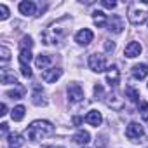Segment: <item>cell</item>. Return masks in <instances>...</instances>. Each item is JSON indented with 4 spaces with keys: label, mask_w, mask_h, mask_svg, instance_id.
Masks as SVG:
<instances>
[{
    "label": "cell",
    "mask_w": 148,
    "mask_h": 148,
    "mask_svg": "<svg viewBox=\"0 0 148 148\" xmlns=\"http://www.w3.org/2000/svg\"><path fill=\"white\" fill-rule=\"evenodd\" d=\"M23 94H25V89H23V87H18V89H14V91H9V92H7V96H9V98H12V99H21V98H23Z\"/></svg>",
    "instance_id": "obj_25"
},
{
    "label": "cell",
    "mask_w": 148,
    "mask_h": 148,
    "mask_svg": "<svg viewBox=\"0 0 148 148\" xmlns=\"http://www.w3.org/2000/svg\"><path fill=\"white\" fill-rule=\"evenodd\" d=\"M131 73H132V77H134L136 80H143V79H146V75H148V66H146L145 63H141V64H134Z\"/></svg>",
    "instance_id": "obj_13"
},
{
    "label": "cell",
    "mask_w": 148,
    "mask_h": 148,
    "mask_svg": "<svg viewBox=\"0 0 148 148\" xmlns=\"http://www.w3.org/2000/svg\"><path fill=\"white\" fill-rule=\"evenodd\" d=\"M94 96H96L98 99H103V98H105V91H103V86H101V84H96V86H94Z\"/></svg>",
    "instance_id": "obj_28"
},
{
    "label": "cell",
    "mask_w": 148,
    "mask_h": 148,
    "mask_svg": "<svg viewBox=\"0 0 148 148\" xmlns=\"http://www.w3.org/2000/svg\"><path fill=\"white\" fill-rule=\"evenodd\" d=\"M0 56H2V64H5L11 59V51L5 45H2V47H0Z\"/></svg>",
    "instance_id": "obj_26"
},
{
    "label": "cell",
    "mask_w": 148,
    "mask_h": 148,
    "mask_svg": "<svg viewBox=\"0 0 148 148\" xmlns=\"http://www.w3.org/2000/svg\"><path fill=\"white\" fill-rule=\"evenodd\" d=\"M125 136L131 139V141H138L145 136V131H143V125H139L138 122H131L125 129Z\"/></svg>",
    "instance_id": "obj_6"
},
{
    "label": "cell",
    "mask_w": 148,
    "mask_h": 148,
    "mask_svg": "<svg viewBox=\"0 0 148 148\" xmlns=\"http://www.w3.org/2000/svg\"><path fill=\"white\" fill-rule=\"evenodd\" d=\"M25 134L30 141H40V139L54 134V125L47 120H35L26 127Z\"/></svg>",
    "instance_id": "obj_1"
},
{
    "label": "cell",
    "mask_w": 148,
    "mask_h": 148,
    "mask_svg": "<svg viewBox=\"0 0 148 148\" xmlns=\"http://www.w3.org/2000/svg\"><path fill=\"white\" fill-rule=\"evenodd\" d=\"M89 68L96 73H101L106 70V59L103 54H91L89 56Z\"/></svg>",
    "instance_id": "obj_5"
},
{
    "label": "cell",
    "mask_w": 148,
    "mask_h": 148,
    "mask_svg": "<svg viewBox=\"0 0 148 148\" xmlns=\"http://www.w3.org/2000/svg\"><path fill=\"white\" fill-rule=\"evenodd\" d=\"M32 47H33V40L32 37L25 35L19 42V66H30L32 61Z\"/></svg>",
    "instance_id": "obj_4"
},
{
    "label": "cell",
    "mask_w": 148,
    "mask_h": 148,
    "mask_svg": "<svg viewBox=\"0 0 148 148\" xmlns=\"http://www.w3.org/2000/svg\"><path fill=\"white\" fill-rule=\"evenodd\" d=\"M106 82L110 84V87H117V84L120 82V71L117 70V66H110L106 71Z\"/></svg>",
    "instance_id": "obj_11"
},
{
    "label": "cell",
    "mask_w": 148,
    "mask_h": 148,
    "mask_svg": "<svg viewBox=\"0 0 148 148\" xmlns=\"http://www.w3.org/2000/svg\"><path fill=\"white\" fill-rule=\"evenodd\" d=\"M11 117H12V120H16V122L23 120V117H25V106H23V105H18V106H14V110H12Z\"/></svg>",
    "instance_id": "obj_23"
},
{
    "label": "cell",
    "mask_w": 148,
    "mask_h": 148,
    "mask_svg": "<svg viewBox=\"0 0 148 148\" xmlns=\"http://www.w3.org/2000/svg\"><path fill=\"white\" fill-rule=\"evenodd\" d=\"M2 132H4V134H5V132H7V124H5V122H4V124H2Z\"/></svg>",
    "instance_id": "obj_34"
},
{
    "label": "cell",
    "mask_w": 148,
    "mask_h": 148,
    "mask_svg": "<svg viewBox=\"0 0 148 148\" xmlns=\"http://www.w3.org/2000/svg\"><path fill=\"white\" fill-rule=\"evenodd\" d=\"M73 124H75V125H80V124H82V119H80V117H75V119H73Z\"/></svg>",
    "instance_id": "obj_33"
},
{
    "label": "cell",
    "mask_w": 148,
    "mask_h": 148,
    "mask_svg": "<svg viewBox=\"0 0 148 148\" xmlns=\"http://www.w3.org/2000/svg\"><path fill=\"white\" fill-rule=\"evenodd\" d=\"M92 19H94V23H96L98 26H105V25L108 23V19H106V16H105L103 11H94V12H92Z\"/></svg>",
    "instance_id": "obj_21"
},
{
    "label": "cell",
    "mask_w": 148,
    "mask_h": 148,
    "mask_svg": "<svg viewBox=\"0 0 148 148\" xmlns=\"http://www.w3.org/2000/svg\"><path fill=\"white\" fill-rule=\"evenodd\" d=\"M103 7H106V9H115L117 7V2H110V0H103Z\"/></svg>",
    "instance_id": "obj_30"
},
{
    "label": "cell",
    "mask_w": 148,
    "mask_h": 148,
    "mask_svg": "<svg viewBox=\"0 0 148 148\" xmlns=\"http://www.w3.org/2000/svg\"><path fill=\"white\" fill-rule=\"evenodd\" d=\"M125 58H136L141 54V44L139 42H129L125 45V51H124Z\"/></svg>",
    "instance_id": "obj_14"
},
{
    "label": "cell",
    "mask_w": 148,
    "mask_h": 148,
    "mask_svg": "<svg viewBox=\"0 0 148 148\" xmlns=\"http://www.w3.org/2000/svg\"><path fill=\"white\" fill-rule=\"evenodd\" d=\"M7 141H9V146H11V148H21L23 143H25L23 136H21V134H14V132L9 134V139H7Z\"/></svg>",
    "instance_id": "obj_18"
},
{
    "label": "cell",
    "mask_w": 148,
    "mask_h": 148,
    "mask_svg": "<svg viewBox=\"0 0 148 148\" xmlns=\"http://www.w3.org/2000/svg\"><path fill=\"white\" fill-rule=\"evenodd\" d=\"M106 105L110 106V108H113V110H122L124 108V101H122V98H119V94H110V96H106Z\"/></svg>",
    "instance_id": "obj_15"
},
{
    "label": "cell",
    "mask_w": 148,
    "mask_h": 148,
    "mask_svg": "<svg viewBox=\"0 0 148 148\" xmlns=\"http://www.w3.org/2000/svg\"><path fill=\"white\" fill-rule=\"evenodd\" d=\"M35 64H37V68H42V70H45V68L51 64V56H47V54H40V56H37V59H35Z\"/></svg>",
    "instance_id": "obj_20"
},
{
    "label": "cell",
    "mask_w": 148,
    "mask_h": 148,
    "mask_svg": "<svg viewBox=\"0 0 148 148\" xmlns=\"http://www.w3.org/2000/svg\"><path fill=\"white\" fill-rule=\"evenodd\" d=\"M56 148H63V146H56Z\"/></svg>",
    "instance_id": "obj_35"
},
{
    "label": "cell",
    "mask_w": 148,
    "mask_h": 148,
    "mask_svg": "<svg viewBox=\"0 0 148 148\" xmlns=\"http://www.w3.org/2000/svg\"><path fill=\"white\" fill-rule=\"evenodd\" d=\"M105 49L110 52V51H113V49H115V44H113V42H110V40H105Z\"/></svg>",
    "instance_id": "obj_31"
},
{
    "label": "cell",
    "mask_w": 148,
    "mask_h": 148,
    "mask_svg": "<svg viewBox=\"0 0 148 148\" xmlns=\"http://www.w3.org/2000/svg\"><path fill=\"white\" fill-rule=\"evenodd\" d=\"M73 139H75V143H79V145H87L89 139H91V134L87 131H79L75 136H73Z\"/></svg>",
    "instance_id": "obj_19"
},
{
    "label": "cell",
    "mask_w": 148,
    "mask_h": 148,
    "mask_svg": "<svg viewBox=\"0 0 148 148\" xmlns=\"http://www.w3.org/2000/svg\"><path fill=\"white\" fill-rule=\"evenodd\" d=\"M86 122L91 124V125H94V127H98V125H101L103 117H101V113H99L98 110H91V112L86 115Z\"/></svg>",
    "instance_id": "obj_16"
},
{
    "label": "cell",
    "mask_w": 148,
    "mask_h": 148,
    "mask_svg": "<svg viewBox=\"0 0 148 148\" xmlns=\"http://www.w3.org/2000/svg\"><path fill=\"white\" fill-rule=\"evenodd\" d=\"M127 16L132 25H143L148 16V2H132L129 5Z\"/></svg>",
    "instance_id": "obj_3"
},
{
    "label": "cell",
    "mask_w": 148,
    "mask_h": 148,
    "mask_svg": "<svg viewBox=\"0 0 148 148\" xmlns=\"http://www.w3.org/2000/svg\"><path fill=\"white\" fill-rule=\"evenodd\" d=\"M9 18V9H7V5H4V4H0V19H7Z\"/></svg>",
    "instance_id": "obj_29"
},
{
    "label": "cell",
    "mask_w": 148,
    "mask_h": 148,
    "mask_svg": "<svg viewBox=\"0 0 148 148\" xmlns=\"http://www.w3.org/2000/svg\"><path fill=\"white\" fill-rule=\"evenodd\" d=\"M32 101H33V105H37V106H45V105H47V101L44 99V91H42V87H40L38 84H35V86H33Z\"/></svg>",
    "instance_id": "obj_12"
},
{
    "label": "cell",
    "mask_w": 148,
    "mask_h": 148,
    "mask_svg": "<svg viewBox=\"0 0 148 148\" xmlns=\"http://www.w3.org/2000/svg\"><path fill=\"white\" fill-rule=\"evenodd\" d=\"M106 26H108V30H110L112 33H120V32L124 30V19H122L119 14H113V16L108 19Z\"/></svg>",
    "instance_id": "obj_10"
},
{
    "label": "cell",
    "mask_w": 148,
    "mask_h": 148,
    "mask_svg": "<svg viewBox=\"0 0 148 148\" xmlns=\"http://www.w3.org/2000/svg\"><path fill=\"white\" fill-rule=\"evenodd\" d=\"M139 115L143 120H148V103H141L139 105Z\"/></svg>",
    "instance_id": "obj_27"
},
{
    "label": "cell",
    "mask_w": 148,
    "mask_h": 148,
    "mask_svg": "<svg viewBox=\"0 0 148 148\" xmlns=\"http://www.w3.org/2000/svg\"><path fill=\"white\" fill-rule=\"evenodd\" d=\"M0 110H2V112H0V115H2V117H4V115H7V105H5V103L0 106Z\"/></svg>",
    "instance_id": "obj_32"
},
{
    "label": "cell",
    "mask_w": 148,
    "mask_h": 148,
    "mask_svg": "<svg viewBox=\"0 0 148 148\" xmlns=\"http://www.w3.org/2000/svg\"><path fill=\"white\" fill-rule=\"evenodd\" d=\"M61 75H63L61 68H45V70H42V79L47 84H54Z\"/></svg>",
    "instance_id": "obj_8"
},
{
    "label": "cell",
    "mask_w": 148,
    "mask_h": 148,
    "mask_svg": "<svg viewBox=\"0 0 148 148\" xmlns=\"http://www.w3.org/2000/svg\"><path fill=\"white\" fill-rule=\"evenodd\" d=\"M2 84H14V86H18V79L14 77V73H9L7 70H2Z\"/></svg>",
    "instance_id": "obj_22"
},
{
    "label": "cell",
    "mask_w": 148,
    "mask_h": 148,
    "mask_svg": "<svg viewBox=\"0 0 148 148\" xmlns=\"http://www.w3.org/2000/svg\"><path fill=\"white\" fill-rule=\"evenodd\" d=\"M68 28H70V19L68 18H63L56 23L51 25V28L47 30V33H44V40L45 44H58L59 38H63L66 33H68Z\"/></svg>",
    "instance_id": "obj_2"
},
{
    "label": "cell",
    "mask_w": 148,
    "mask_h": 148,
    "mask_svg": "<svg viewBox=\"0 0 148 148\" xmlns=\"http://www.w3.org/2000/svg\"><path fill=\"white\" fill-rule=\"evenodd\" d=\"M35 11H37V5L30 0H25V2L19 4V12L25 16H35Z\"/></svg>",
    "instance_id": "obj_17"
},
{
    "label": "cell",
    "mask_w": 148,
    "mask_h": 148,
    "mask_svg": "<svg viewBox=\"0 0 148 148\" xmlns=\"http://www.w3.org/2000/svg\"><path fill=\"white\" fill-rule=\"evenodd\" d=\"M66 92H68V99L71 103H79V101L84 99V89L79 84H68Z\"/></svg>",
    "instance_id": "obj_7"
},
{
    "label": "cell",
    "mask_w": 148,
    "mask_h": 148,
    "mask_svg": "<svg viewBox=\"0 0 148 148\" xmlns=\"http://www.w3.org/2000/svg\"><path fill=\"white\" fill-rule=\"evenodd\" d=\"M125 94H127V98L132 101V103H136V101H139V92L132 87V86H127L125 87Z\"/></svg>",
    "instance_id": "obj_24"
},
{
    "label": "cell",
    "mask_w": 148,
    "mask_h": 148,
    "mask_svg": "<svg viewBox=\"0 0 148 148\" xmlns=\"http://www.w3.org/2000/svg\"><path fill=\"white\" fill-rule=\"evenodd\" d=\"M92 38H94V33L89 30V28H84V30H80V32H77V35H75V42L79 44V45H89L91 42H92Z\"/></svg>",
    "instance_id": "obj_9"
}]
</instances>
